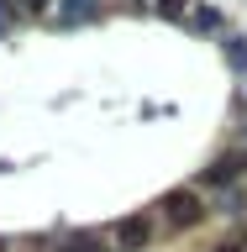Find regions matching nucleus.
<instances>
[{"instance_id":"9d476101","label":"nucleus","mask_w":247,"mask_h":252,"mask_svg":"<svg viewBox=\"0 0 247 252\" xmlns=\"http://www.w3.org/2000/svg\"><path fill=\"white\" fill-rule=\"evenodd\" d=\"M216 252H242V247H216Z\"/></svg>"},{"instance_id":"7ed1b4c3","label":"nucleus","mask_w":247,"mask_h":252,"mask_svg":"<svg viewBox=\"0 0 247 252\" xmlns=\"http://www.w3.org/2000/svg\"><path fill=\"white\" fill-rule=\"evenodd\" d=\"M247 173V153H232V158H221L216 168L205 173V184H232V179H242Z\"/></svg>"},{"instance_id":"20e7f679","label":"nucleus","mask_w":247,"mask_h":252,"mask_svg":"<svg viewBox=\"0 0 247 252\" xmlns=\"http://www.w3.org/2000/svg\"><path fill=\"white\" fill-rule=\"evenodd\" d=\"M100 11V0H63L58 5V27H74V21H90Z\"/></svg>"},{"instance_id":"f03ea898","label":"nucleus","mask_w":247,"mask_h":252,"mask_svg":"<svg viewBox=\"0 0 247 252\" xmlns=\"http://www.w3.org/2000/svg\"><path fill=\"white\" fill-rule=\"evenodd\" d=\"M147 236H153V220L147 216H126L121 226H116V252H142Z\"/></svg>"},{"instance_id":"423d86ee","label":"nucleus","mask_w":247,"mask_h":252,"mask_svg":"<svg viewBox=\"0 0 247 252\" xmlns=\"http://www.w3.org/2000/svg\"><path fill=\"white\" fill-rule=\"evenodd\" d=\"M16 27V0H0V32Z\"/></svg>"},{"instance_id":"f257e3e1","label":"nucleus","mask_w":247,"mask_h":252,"mask_svg":"<svg viewBox=\"0 0 247 252\" xmlns=\"http://www.w3.org/2000/svg\"><path fill=\"white\" fill-rule=\"evenodd\" d=\"M163 216H169V226H195V220H205V200L195 194V189H174V194H163Z\"/></svg>"},{"instance_id":"ddd939ff","label":"nucleus","mask_w":247,"mask_h":252,"mask_svg":"<svg viewBox=\"0 0 247 252\" xmlns=\"http://www.w3.org/2000/svg\"><path fill=\"white\" fill-rule=\"evenodd\" d=\"M0 252H5V247H0Z\"/></svg>"},{"instance_id":"6e6552de","label":"nucleus","mask_w":247,"mask_h":252,"mask_svg":"<svg viewBox=\"0 0 247 252\" xmlns=\"http://www.w3.org/2000/svg\"><path fill=\"white\" fill-rule=\"evenodd\" d=\"M226 58H232L237 68H247V47H242V42H226Z\"/></svg>"},{"instance_id":"1a4fd4ad","label":"nucleus","mask_w":247,"mask_h":252,"mask_svg":"<svg viewBox=\"0 0 247 252\" xmlns=\"http://www.w3.org/2000/svg\"><path fill=\"white\" fill-rule=\"evenodd\" d=\"M21 11H32V16H37V11H47V0H21Z\"/></svg>"},{"instance_id":"9b49d317","label":"nucleus","mask_w":247,"mask_h":252,"mask_svg":"<svg viewBox=\"0 0 247 252\" xmlns=\"http://www.w3.org/2000/svg\"><path fill=\"white\" fill-rule=\"evenodd\" d=\"M242 100H247V90H242Z\"/></svg>"},{"instance_id":"0eeeda50","label":"nucleus","mask_w":247,"mask_h":252,"mask_svg":"<svg viewBox=\"0 0 247 252\" xmlns=\"http://www.w3.org/2000/svg\"><path fill=\"white\" fill-rule=\"evenodd\" d=\"M189 27H200V32H216V11H195V16H189Z\"/></svg>"},{"instance_id":"f8f14e48","label":"nucleus","mask_w":247,"mask_h":252,"mask_svg":"<svg viewBox=\"0 0 247 252\" xmlns=\"http://www.w3.org/2000/svg\"><path fill=\"white\" fill-rule=\"evenodd\" d=\"M242 142H247V131H242Z\"/></svg>"},{"instance_id":"39448f33","label":"nucleus","mask_w":247,"mask_h":252,"mask_svg":"<svg viewBox=\"0 0 247 252\" xmlns=\"http://www.w3.org/2000/svg\"><path fill=\"white\" fill-rule=\"evenodd\" d=\"M63 252H100L95 236H74V242H63Z\"/></svg>"}]
</instances>
